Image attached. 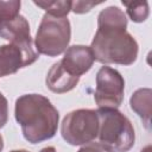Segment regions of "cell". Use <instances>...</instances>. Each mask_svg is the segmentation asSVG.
Here are the masks:
<instances>
[{"label": "cell", "instance_id": "obj_5", "mask_svg": "<svg viewBox=\"0 0 152 152\" xmlns=\"http://www.w3.org/2000/svg\"><path fill=\"white\" fill-rule=\"evenodd\" d=\"M99 133V118L94 109H76L66 114L61 125L62 138L72 146L94 141Z\"/></svg>", "mask_w": 152, "mask_h": 152}, {"label": "cell", "instance_id": "obj_16", "mask_svg": "<svg viewBox=\"0 0 152 152\" xmlns=\"http://www.w3.org/2000/svg\"><path fill=\"white\" fill-rule=\"evenodd\" d=\"M8 120V102L4 94L0 91V128L7 124Z\"/></svg>", "mask_w": 152, "mask_h": 152}, {"label": "cell", "instance_id": "obj_6", "mask_svg": "<svg viewBox=\"0 0 152 152\" xmlns=\"http://www.w3.org/2000/svg\"><path fill=\"white\" fill-rule=\"evenodd\" d=\"M125 80L121 74L110 68L101 66L96 74V89L94 94L99 108L118 109L124 100Z\"/></svg>", "mask_w": 152, "mask_h": 152}, {"label": "cell", "instance_id": "obj_3", "mask_svg": "<svg viewBox=\"0 0 152 152\" xmlns=\"http://www.w3.org/2000/svg\"><path fill=\"white\" fill-rule=\"evenodd\" d=\"M99 142L110 152H127L135 141L132 122L120 110L113 108H99Z\"/></svg>", "mask_w": 152, "mask_h": 152}, {"label": "cell", "instance_id": "obj_13", "mask_svg": "<svg viewBox=\"0 0 152 152\" xmlns=\"http://www.w3.org/2000/svg\"><path fill=\"white\" fill-rule=\"evenodd\" d=\"M122 5L126 7L128 17L134 21V23H142L147 19L150 14L148 10V2L147 1H124Z\"/></svg>", "mask_w": 152, "mask_h": 152}, {"label": "cell", "instance_id": "obj_8", "mask_svg": "<svg viewBox=\"0 0 152 152\" xmlns=\"http://www.w3.org/2000/svg\"><path fill=\"white\" fill-rule=\"evenodd\" d=\"M59 62L69 74L81 77L91 69L95 59L89 46L71 45L64 51V56Z\"/></svg>", "mask_w": 152, "mask_h": 152}, {"label": "cell", "instance_id": "obj_11", "mask_svg": "<svg viewBox=\"0 0 152 152\" xmlns=\"http://www.w3.org/2000/svg\"><path fill=\"white\" fill-rule=\"evenodd\" d=\"M151 103L152 90L150 88L137 89L129 99V106L132 110L139 115L147 129L151 128Z\"/></svg>", "mask_w": 152, "mask_h": 152}, {"label": "cell", "instance_id": "obj_7", "mask_svg": "<svg viewBox=\"0 0 152 152\" xmlns=\"http://www.w3.org/2000/svg\"><path fill=\"white\" fill-rule=\"evenodd\" d=\"M38 52L33 48V40L8 43L0 45V77L15 74L19 69L34 63Z\"/></svg>", "mask_w": 152, "mask_h": 152}, {"label": "cell", "instance_id": "obj_17", "mask_svg": "<svg viewBox=\"0 0 152 152\" xmlns=\"http://www.w3.org/2000/svg\"><path fill=\"white\" fill-rule=\"evenodd\" d=\"M77 152H110L107 147H104L101 142H88L86 145H83Z\"/></svg>", "mask_w": 152, "mask_h": 152}, {"label": "cell", "instance_id": "obj_21", "mask_svg": "<svg viewBox=\"0 0 152 152\" xmlns=\"http://www.w3.org/2000/svg\"><path fill=\"white\" fill-rule=\"evenodd\" d=\"M11 152H28V151H26V150H13Z\"/></svg>", "mask_w": 152, "mask_h": 152}, {"label": "cell", "instance_id": "obj_12", "mask_svg": "<svg viewBox=\"0 0 152 152\" xmlns=\"http://www.w3.org/2000/svg\"><path fill=\"white\" fill-rule=\"evenodd\" d=\"M33 4L40 8H43L48 14L57 17V18H66L68 13L71 11V1H33Z\"/></svg>", "mask_w": 152, "mask_h": 152}, {"label": "cell", "instance_id": "obj_19", "mask_svg": "<svg viewBox=\"0 0 152 152\" xmlns=\"http://www.w3.org/2000/svg\"><path fill=\"white\" fill-rule=\"evenodd\" d=\"M140 152H152V150H151V145H147L146 147H144Z\"/></svg>", "mask_w": 152, "mask_h": 152}, {"label": "cell", "instance_id": "obj_9", "mask_svg": "<svg viewBox=\"0 0 152 152\" xmlns=\"http://www.w3.org/2000/svg\"><path fill=\"white\" fill-rule=\"evenodd\" d=\"M80 81V77L69 74L61 64V62L55 63L46 75V87L56 94H63L72 90Z\"/></svg>", "mask_w": 152, "mask_h": 152}, {"label": "cell", "instance_id": "obj_14", "mask_svg": "<svg viewBox=\"0 0 152 152\" xmlns=\"http://www.w3.org/2000/svg\"><path fill=\"white\" fill-rule=\"evenodd\" d=\"M20 6L21 2L18 0H11V1L0 0V24L19 15Z\"/></svg>", "mask_w": 152, "mask_h": 152}, {"label": "cell", "instance_id": "obj_2", "mask_svg": "<svg viewBox=\"0 0 152 152\" xmlns=\"http://www.w3.org/2000/svg\"><path fill=\"white\" fill-rule=\"evenodd\" d=\"M126 28L122 25H97L89 46L96 62L131 65L137 61L139 46Z\"/></svg>", "mask_w": 152, "mask_h": 152}, {"label": "cell", "instance_id": "obj_10", "mask_svg": "<svg viewBox=\"0 0 152 152\" xmlns=\"http://www.w3.org/2000/svg\"><path fill=\"white\" fill-rule=\"evenodd\" d=\"M0 37L10 43L31 40L32 37L30 33V24L25 17L19 14L15 18L0 24Z\"/></svg>", "mask_w": 152, "mask_h": 152}, {"label": "cell", "instance_id": "obj_1", "mask_svg": "<svg viewBox=\"0 0 152 152\" xmlns=\"http://www.w3.org/2000/svg\"><path fill=\"white\" fill-rule=\"evenodd\" d=\"M14 116L24 138L31 144L49 140L57 133L59 113L51 101L40 94H25L18 97Z\"/></svg>", "mask_w": 152, "mask_h": 152}, {"label": "cell", "instance_id": "obj_4", "mask_svg": "<svg viewBox=\"0 0 152 152\" xmlns=\"http://www.w3.org/2000/svg\"><path fill=\"white\" fill-rule=\"evenodd\" d=\"M71 27L68 18H57L45 13L34 38L38 55L56 57L63 53L70 43Z\"/></svg>", "mask_w": 152, "mask_h": 152}, {"label": "cell", "instance_id": "obj_18", "mask_svg": "<svg viewBox=\"0 0 152 152\" xmlns=\"http://www.w3.org/2000/svg\"><path fill=\"white\" fill-rule=\"evenodd\" d=\"M39 152H56V148H55L53 146H48V147L42 148Z\"/></svg>", "mask_w": 152, "mask_h": 152}, {"label": "cell", "instance_id": "obj_15", "mask_svg": "<svg viewBox=\"0 0 152 152\" xmlns=\"http://www.w3.org/2000/svg\"><path fill=\"white\" fill-rule=\"evenodd\" d=\"M100 4H102V1H99V2H94V1H71V11L74 13H77V14H82V13L89 12L93 7H95Z\"/></svg>", "mask_w": 152, "mask_h": 152}, {"label": "cell", "instance_id": "obj_20", "mask_svg": "<svg viewBox=\"0 0 152 152\" xmlns=\"http://www.w3.org/2000/svg\"><path fill=\"white\" fill-rule=\"evenodd\" d=\"M2 148H4V139H2V135L0 134V152L2 151Z\"/></svg>", "mask_w": 152, "mask_h": 152}]
</instances>
